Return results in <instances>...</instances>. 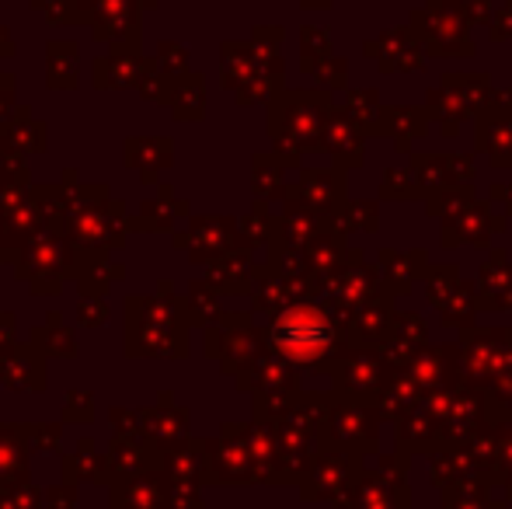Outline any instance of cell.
<instances>
[{"mask_svg":"<svg viewBox=\"0 0 512 509\" xmlns=\"http://www.w3.org/2000/svg\"><path fill=\"white\" fill-rule=\"evenodd\" d=\"M331 328L317 311H293L276 325V346L297 363H310L328 349Z\"/></svg>","mask_w":512,"mask_h":509,"instance_id":"cell-1","label":"cell"}]
</instances>
